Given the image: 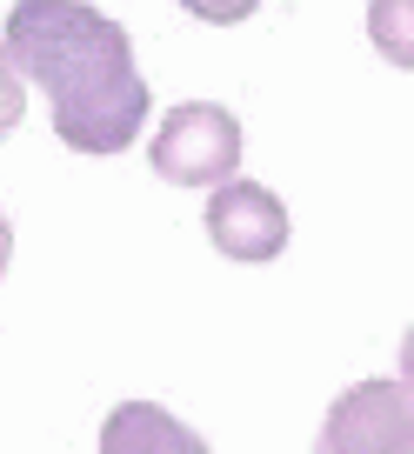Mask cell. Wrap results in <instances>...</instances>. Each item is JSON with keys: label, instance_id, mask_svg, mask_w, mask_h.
I'll return each mask as SVG.
<instances>
[{"label": "cell", "instance_id": "277c9868", "mask_svg": "<svg viewBox=\"0 0 414 454\" xmlns=\"http://www.w3.org/2000/svg\"><path fill=\"white\" fill-rule=\"evenodd\" d=\"M207 241H215L228 261H247V268L274 261L287 247V207H281V194L261 187V181H221L215 200H207Z\"/></svg>", "mask_w": 414, "mask_h": 454}, {"label": "cell", "instance_id": "3957f363", "mask_svg": "<svg viewBox=\"0 0 414 454\" xmlns=\"http://www.w3.org/2000/svg\"><path fill=\"white\" fill-rule=\"evenodd\" d=\"M315 454H414V387L355 381L321 421Z\"/></svg>", "mask_w": 414, "mask_h": 454}, {"label": "cell", "instance_id": "9c48e42d", "mask_svg": "<svg viewBox=\"0 0 414 454\" xmlns=\"http://www.w3.org/2000/svg\"><path fill=\"white\" fill-rule=\"evenodd\" d=\"M401 381L414 387V327H408V334H401Z\"/></svg>", "mask_w": 414, "mask_h": 454}, {"label": "cell", "instance_id": "52a82bcc", "mask_svg": "<svg viewBox=\"0 0 414 454\" xmlns=\"http://www.w3.org/2000/svg\"><path fill=\"white\" fill-rule=\"evenodd\" d=\"M20 107H27V94H20V67H14V54L0 47V134L20 128Z\"/></svg>", "mask_w": 414, "mask_h": 454}, {"label": "cell", "instance_id": "5b68a950", "mask_svg": "<svg viewBox=\"0 0 414 454\" xmlns=\"http://www.w3.org/2000/svg\"><path fill=\"white\" fill-rule=\"evenodd\" d=\"M100 454H207V441L160 401H121L100 421Z\"/></svg>", "mask_w": 414, "mask_h": 454}, {"label": "cell", "instance_id": "30bf717a", "mask_svg": "<svg viewBox=\"0 0 414 454\" xmlns=\"http://www.w3.org/2000/svg\"><path fill=\"white\" fill-rule=\"evenodd\" d=\"M7 261H14V227H7V214H0V274H7Z\"/></svg>", "mask_w": 414, "mask_h": 454}, {"label": "cell", "instance_id": "8992f818", "mask_svg": "<svg viewBox=\"0 0 414 454\" xmlns=\"http://www.w3.org/2000/svg\"><path fill=\"white\" fill-rule=\"evenodd\" d=\"M368 41L381 60L414 74V0H368Z\"/></svg>", "mask_w": 414, "mask_h": 454}, {"label": "cell", "instance_id": "ba28073f", "mask_svg": "<svg viewBox=\"0 0 414 454\" xmlns=\"http://www.w3.org/2000/svg\"><path fill=\"white\" fill-rule=\"evenodd\" d=\"M181 7H187L194 20H221V27H228V20H247L261 0H181Z\"/></svg>", "mask_w": 414, "mask_h": 454}, {"label": "cell", "instance_id": "7a4b0ae2", "mask_svg": "<svg viewBox=\"0 0 414 454\" xmlns=\"http://www.w3.org/2000/svg\"><path fill=\"white\" fill-rule=\"evenodd\" d=\"M147 160L174 187H221L241 168V121L228 107H215V100H181V107L160 114V134H154Z\"/></svg>", "mask_w": 414, "mask_h": 454}, {"label": "cell", "instance_id": "6da1fadb", "mask_svg": "<svg viewBox=\"0 0 414 454\" xmlns=\"http://www.w3.org/2000/svg\"><path fill=\"white\" fill-rule=\"evenodd\" d=\"M7 54L54 107V134L74 154H121L147 121V81L128 27L81 0H14Z\"/></svg>", "mask_w": 414, "mask_h": 454}]
</instances>
